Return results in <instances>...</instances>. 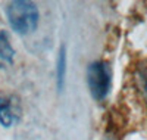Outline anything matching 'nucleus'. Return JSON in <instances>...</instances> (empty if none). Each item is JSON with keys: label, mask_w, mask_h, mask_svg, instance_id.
Wrapping results in <instances>:
<instances>
[{"label": "nucleus", "mask_w": 147, "mask_h": 140, "mask_svg": "<svg viewBox=\"0 0 147 140\" xmlns=\"http://www.w3.org/2000/svg\"><path fill=\"white\" fill-rule=\"evenodd\" d=\"M7 19L13 31L18 34L32 33L38 24V10L31 2H12L7 6Z\"/></svg>", "instance_id": "f257e3e1"}, {"label": "nucleus", "mask_w": 147, "mask_h": 140, "mask_svg": "<svg viewBox=\"0 0 147 140\" xmlns=\"http://www.w3.org/2000/svg\"><path fill=\"white\" fill-rule=\"evenodd\" d=\"M87 83L91 96L96 100H103L110 88V69L106 62L97 60L90 63L87 69Z\"/></svg>", "instance_id": "f03ea898"}, {"label": "nucleus", "mask_w": 147, "mask_h": 140, "mask_svg": "<svg viewBox=\"0 0 147 140\" xmlns=\"http://www.w3.org/2000/svg\"><path fill=\"white\" fill-rule=\"evenodd\" d=\"M21 117L19 99L13 94L0 96V124L3 127L13 125Z\"/></svg>", "instance_id": "7ed1b4c3"}, {"label": "nucleus", "mask_w": 147, "mask_h": 140, "mask_svg": "<svg viewBox=\"0 0 147 140\" xmlns=\"http://www.w3.org/2000/svg\"><path fill=\"white\" fill-rule=\"evenodd\" d=\"M13 47L10 46L9 37L5 31L0 33V67L9 65V63L13 62Z\"/></svg>", "instance_id": "20e7f679"}, {"label": "nucleus", "mask_w": 147, "mask_h": 140, "mask_svg": "<svg viewBox=\"0 0 147 140\" xmlns=\"http://www.w3.org/2000/svg\"><path fill=\"white\" fill-rule=\"evenodd\" d=\"M136 80H137L138 88L144 94V97L147 99V59H144L138 63L137 72H136Z\"/></svg>", "instance_id": "39448f33"}, {"label": "nucleus", "mask_w": 147, "mask_h": 140, "mask_svg": "<svg viewBox=\"0 0 147 140\" xmlns=\"http://www.w3.org/2000/svg\"><path fill=\"white\" fill-rule=\"evenodd\" d=\"M65 71H66V49L62 46L59 50V58H57V87L62 88L65 81Z\"/></svg>", "instance_id": "423d86ee"}]
</instances>
